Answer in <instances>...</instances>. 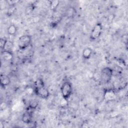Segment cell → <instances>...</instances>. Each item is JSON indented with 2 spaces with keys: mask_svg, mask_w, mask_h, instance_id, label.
I'll list each match as a JSON object with an SVG mask.
<instances>
[{
  "mask_svg": "<svg viewBox=\"0 0 128 128\" xmlns=\"http://www.w3.org/2000/svg\"><path fill=\"white\" fill-rule=\"evenodd\" d=\"M34 88V93L38 96L43 99H47L48 98L50 92L42 80L39 79L36 82Z\"/></svg>",
  "mask_w": 128,
  "mask_h": 128,
  "instance_id": "6da1fadb",
  "label": "cell"
},
{
  "mask_svg": "<svg viewBox=\"0 0 128 128\" xmlns=\"http://www.w3.org/2000/svg\"><path fill=\"white\" fill-rule=\"evenodd\" d=\"M60 92L62 98L68 100L72 93V84L68 81H66L63 82L60 87Z\"/></svg>",
  "mask_w": 128,
  "mask_h": 128,
  "instance_id": "7a4b0ae2",
  "label": "cell"
},
{
  "mask_svg": "<svg viewBox=\"0 0 128 128\" xmlns=\"http://www.w3.org/2000/svg\"><path fill=\"white\" fill-rule=\"evenodd\" d=\"M112 75L113 70L110 67H104L100 72V80L104 84H108L110 82Z\"/></svg>",
  "mask_w": 128,
  "mask_h": 128,
  "instance_id": "3957f363",
  "label": "cell"
},
{
  "mask_svg": "<svg viewBox=\"0 0 128 128\" xmlns=\"http://www.w3.org/2000/svg\"><path fill=\"white\" fill-rule=\"evenodd\" d=\"M32 36L28 34H24L18 38V46L21 50L27 48L32 43Z\"/></svg>",
  "mask_w": 128,
  "mask_h": 128,
  "instance_id": "277c9868",
  "label": "cell"
},
{
  "mask_svg": "<svg viewBox=\"0 0 128 128\" xmlns=\"http://www.w3.org/2000/svg\"><path fill=\"white\" fill-rule=\"evenodd\" d=\"M102 30V26L100 22H98L94 26L92 30L90 38L92 40H94L98 39L101 35Z\"/></svg>",
  "mask_w": 128,
  "mask_h": 128,
  "instance_id": "5b68a950",
  "label": "cell"
},
{
  "mask_svg": "<svg viewBox=\"0 0 128 128\" xmlns=\"http://www.w3.org/2000/svg\"><path fill=\"white\" fill-rule=\"evenodd\" d=\"M116 92L112 88L106 90L104 93V99L107 102H110L116 98Z\"/></svg>",
  "mask_w": 128,
  "mask_h": 128,
  "instance_id": "8992f818",
  "label": "cell"
},
{
  "mask_svg": "<svg viewBox=\"0 0 128 128\" xmlns=\"http://www.w3.org/2000/svg\"><path fill=\"white\" fill-rule=\"evenodd\" d=\"M0 82L1 86L5 88L10 84V78L8 76L4 74H2L0 76Z\"/></svg>",
  "mask_w": 128,
  "mask_h": 128,
  "instance_id": "52a82bcc",
  "label": "cell"
},
{
  "mask_svg": "<svg viewBox=\"0 0 128 128\" xmlns=\"http://www.w3.org/2000/svg\"><path fill=\"white\" fill-rule=\"evenodd\" d=\"M32 114L30 112H26L22 116V120L26 124H30L32 122Z\"/></svg>",
  "mask_w": 128,
  "mask_h": 128,
  "instance_id": "ba28073f",
  "label": "cell"
},
{
  "mask_svg": "<svg viewBox=\"0 0 128 128\" xmlns=\"http://www.w3.org/2000/svg\"><path fill=\"white\" fill-rule=\"evenodd\" d=\"M1 56L2 59L5 61L11 60L13 58L12 52L10 50H3L1 52Z\"/></svg>",
  "mask_w": 128,
  "mask_h": 128,
  "instance_id": "9c48e42d",
  "label": "cell"
},
{
  "mask_svg": "<svg viewBox=\"0 0 128 128\" xmlns=\"http://www.w3.org/2000/svg\"><path fill=\"white\" fill-rule=\"evenodd\" d=\"M92 53V50L90 48H86L83 50L82 52V58L85 60H88L91 57Z\"/></svg>",
  "mask_w": 128,
  "mask_h": 128,
  "instance_id": "30bf717a",
  "label": "cell"
},
{
  "mask_svg": "<svg viewBox=\"0 0 128 128\" xmlns=\"http://www.w3.org/2000/svg\"><path fill=\"white\" fill-rule=\"evenodd\" d=\"M76 14V10L74 7H70L66 11V16L68 18H74Z\"/></svg>",
  "mask_w": 128,
  "mask_h": 128,
  "instance_id": "8fae6325",
  "label": "cell"
},
{
  "mask_svg": "<svg viewBox=\"0 0 128 128\" xmlns=\"http://www.w3.org/2000/svg\"><path fill=\"white\" fill-rule=\"evenodd\" d=\"M38 106V102L35 99L31 100L28 105V108L30 110H35Z\"/></svg>",
  "mask_w": 128,
  "mask_h": 128,
  "instance_id": "7c38bea8",
  "label": "cell"
},
{
  "mask_svg": "<svg viewBox=\"0 0 128 128\" xmlns=\"http://www.w3.org/2000/svg\"><path fill=\"white\" fill-rule=\"evenodd\" d=\"M17 32V28L15 25L10 24L7 29V32L10 36H14Z\"/></svg>",
  "mask_w": 128,
  "mask_h": 128,
  "instance_id": "4fadbf2b",
  "label": "cell"
},
{
  "mask_svg": "<svg viewBox=\"0 0 128 128\" xmlns=\"http://www.w3.org/2000/svg\"><path fill=\"white\" fill-rule=\"evenodd\" d=\"M50 8L52 10H55L60 4V2L58 0H53L50 1Z\"/></svg>",
  "mask_w": 128,
  "mask_h": 128,
  "instance_id": "5bb4252c",
  "label": "cell"
},
{
  "mask_svg": "<svg viewBox=\"0 0 128 128\" xmlns=\"http://www.w3.org/2000/svg\"><path fill=\"white\" fill-rule=\"evenodd\" d=\"M16 10V4L10 6V7L8 8L7 10V13H6L7 16H12L15 12Z\"/></svg>",
  "mask_w": 128,
  "mask_h": 128,
  "instance_id": "9a60e30c",
  "label": "cell"
},
{
  "mask_svg": "<svg viewBox=\"0 0 128 128\" xmlns=\"http://www.w3.org/2000/svg\"><path fill=\"white\" fill-rule=\"evenodd\" d=\"M7 42L8 40L5 38H1L0 39V48L2 51L4 50Z\"/></svg>",
  "mask_w": 128,
  "mask_h": 128,
  "instance_id": "2e32d148",
  "label": "cell"
},
{
  "mask_svg": "<svg viewBox=\"0 0 128 128\" xmlns=\"http://www.w3.org/2000/svg\"><path fill=\"white\" fill-rule=\"evenodd\" d=\"M68 104V100H65L63 98H62L60 101V105L62 108L66 106Z\"/></svg>",
  "mask_w": 128,
  "mask_h": 128,
  "instance_id": "e0dca14e",
  "label": "cell"
},
{
  "mask_svg": "<svg viewBox=\"0 0 128 128\" xmlns=\"http://www.w3.org/2000/svg\"><path fill=\"white\" fill-rule=\"evenodd\" d=\"M26 92L29 94H32V93H34V88H32L30 86H28V88H26Z\"/></svg>",
  "mask_w": 128,
  "mask_h": 128,
  "instance_id": "ac0fdd59",
  "label": "cell"
},
{
  "mask_svg": "<svg viewBox=\"0 0 128 128\" xmlns=\"http://www.w3.org/2000/svg\"><path fill=\"white\" fill-rule=\"evenodd\" d=\"M6 104L5 102H1V104H0V110H4L5 108H6V106H4V105H6Z\"/></svg>",
  "mask_w": 128,
  "mask_h": 128,
  "instance_id": "d6986e66",
  "label": "cell"
}]
</instances>
